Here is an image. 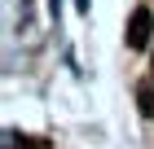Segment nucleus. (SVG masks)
I'll list each match as a JSON object with an SVG mask.
<instances>
[{
	"instance_id": "1",
	"label": "nucleus",
	"mask_w": 154,
	"mask_h": 149,
	"mask_svg": "<svg viewBox=\"0 0 154 149\" xmlns=\"http://www.w3.org/2000/svg\"><path fill=\"white\" fill-rule=\"evenodd\" d=\"M150 35H154L150 9H137V13L128 18V48H145V44H150Z\"/></svg>"
},
{
	"instance_id": "2",
	"label": "nucleus",
	"mask_w": 154,
	"mask_h": 149,
	"mask_svg": "<svg viewBox=\"0 0 154 149\" xmlns=\"http://www.w3.org/2000/svg\"><path fill=\"white\" fill-rule=\"evenodd\" d=\"M137 105H141V114H145V118H154V88H150V83L137 92Z\"/></svg>"
},
{
	"instance_id": "3",
	"label": "nucleus",
	"mask_w": 154,
	"mask_h": 149,
	"mask_svg": "<svg viewBox=\"0 0 154 149\" xmlns=\"http://www.w3.org/2000/svg\"><path fill=\"white\" fill-rule=\"evenodd\" d=\"M18 149H53V145L40 140V136H22V140H18Z\"/></svg>"
}]
</instances>
